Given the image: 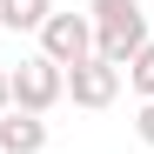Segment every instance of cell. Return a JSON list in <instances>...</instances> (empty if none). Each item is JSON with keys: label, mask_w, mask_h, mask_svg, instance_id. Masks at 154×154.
Here are the masks:
<instances>
[{"label": "cell", "mask_w": 154, "mask_h": 154, "mask_svg": "<svg viewBox=\"0 0 154 154\" xmlns=\"http://www.w3.org/2000/svg\"><path fill=\"white\" fill-rule=\"evenodd\" d=\"M7 74H14V107H20V114H40V121H47V114L67 100V67H54L47 54H27V60L7 67Z\"/></svg>", "instance_id": "cell-2"}, {"label": "cell", "mask_w": 154, "mask_h": 154, "mask_svg": "<svg viewBox=\"0 0 154 154\" xmlns=\"http://www.w3.org/2000/svg\"><path fill=\"white\" fill-rule=\"evenodd\" d=\"M40 54L54 60V67H81V60H94V20L54 7V20L40 27Z\"/></svg>", "instance_id": "cell-3"}, {"label": "cell", "mask_w": 154, "mask_h": 154, "mask_svg": "<svg viewBox=\"0 0 154 154\" xmlns=\"http://www.w3.org/2000/svg\"><path fill=\"white\" fill-rule=\"evenodd\" d=\"M0 114H14V74L0 67Z\"/></svg>", "instance_id": "cell-9"}, {"label": "cell", "mask_w": 154, "mask_h": 154, "mask_svg": "<svg viewBox=\"0 0 154 154\" xmlns=\"http://www.w3.org/2000/svg\"><path fill=\"white\" fill-rule=\"evenodd\" d=\"M127 87H134L141 100H154V40L141 47V54H134V60H127Z\"/></svg>", "instance_id": "cell-7"}, {"label": "cell", "mask_w": 154, "mask_h": 154, "mask_svg": "<svg viewBox=\"0 0 154 154\" xmlns=\"http://www.w3.org/2000/svg\"><path fill=\"white\" fill-rule=\"evenodd\" d=\"M121 81H127V74L121 67H107V60H81V67H67V100H74V107H87V114H100V107H114V100H121Z\"/></svg>", "instance_id": "cell-4"}, {"label": "cell", "mask_w": 154, "mask_h": 154, "mask_svg": "<svg viewBox=\"0 0 154 154\" xmlns=\"http://www.w3.org/2000/svg\"><path fill=\"white\" fill-rule=\"evenodd\" d=\"M87 20H94V54L107 60V67H121V74H127V60L154 40L141 0H87Z\"/></svg>", "instance_id": "cell-1"}, {"label": "cell", "mask_w": 154, "mask_h": 154, "mask_svg": "<svg viewBox=\"0 0 154 154\" xmlns=\"http://www.w3.org/2000/svg\"><path fill=\"white\" fill-rule=\"evenodd\" d=\"M134 134L154 147V100H141V114H134Z\"/></svg>", "instance_id": "cell-8"}, {"label": "cell", "mask_w": 154, "mask_h": 154, "mask_svg": "<svg viewBox=\"0 0 154 154\" xmlns=\"http://www.w3.org/2000/svg\"><path fill=\"white\" fill-rule=\"evenodd\" d=\"M54 20V0H0V27L7 34H40Z\"/></svg>", "instance_id": "cell-6"}, {"label": "cell", "mask_w": 154, "mask_h": 154, "mask_svg": "<svg viewBox=\"0 0 154 154\" xmlns=\"http://www.w3.org/2000/svg\"><path fill=\"white\" fill-rule=\"evenodd\" d=\"M47 147V121L40 114H0V154H40Z\"/></svg>", "instance_id": "cell-5"}]
</instances>
